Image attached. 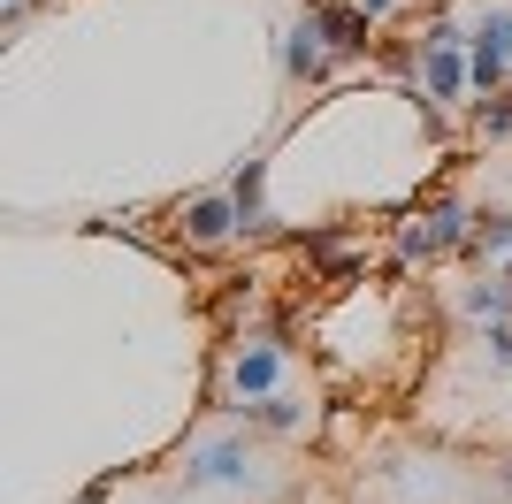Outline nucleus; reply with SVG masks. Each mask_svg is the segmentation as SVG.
Returning a JSON list of instances; mask_svg holds the SVG:
<instances>
[{"label":"nucleus","mask_w":512,"mask_h":504,"mask_svg":"<svg viewBox=\"0 0 512 504\" xmlns=\"http://www.w3.org/2000/svg\"><path fill=\"white\" fill-rule=\"evenodd\" d=\"M360 8H367V16H375V23H383V16H390V8H398V0H360Z\"/></svg>","instance_id":"4468645a"},{"label":"nucleus","mask_w":512,"mask_h":504,"mask_svg":"<svg viewBox=\"0 0 512 504\" xmlns=\"http://www.w3.org/2000/svg\"><path fill=\"white\" fill-rule=\"evenodd\" d=\"M512 84V8L482 0V23H474V92H505Z\"/></svg>","instance_id":"39448f33"},{"label":"nucleus","mask_w":512,"mask_h":504,"mask_svg":"<svg viewBox=\"0 0 512 504\" xmlns=\"http://www.w3.org/2000/svg\"><path fill=\"white\" fill-rule=\"evenodd\" d=\"M474 130H482L490 146H505L512 138V92H482V100H474Z\"/></svg>","instance_id":"9b49d317"},{"label":"nucleus","mask_w":512,"mask_h":504,"mask_svg":"<svg viewBox=\"0 0 512 504\" xmlns=\"http://www.w3.org/2000/svg\"><path fill=\"white\" fill-rule=\"evenodd\" d=\"M497 482H505V489H512V459H505V466H497Z\"/></svg>","instance_id":"2eb2a0df"},{"label":"nucleus","mask_w":512,"mask_h":504,"mask_svg":"<svg viewBox=\"0 0 512 504\" xmlns=\"http://www.w3.org/2000/svg\"><path fill=\"white\" fill-rule=\"evenodd\" d=\"M77 504H85V497H77Z\"/></svg>","instance_id":"dca6fc26"},{"label":"nucleus","mask_w":512,"mask_h":504,"mask_svg":"<svg viewBox=\"0 0 512 504\" xmlns=\"http://www.w3.org/2000/svg\"><path fill=\"white\" fill-rule=\"evenodd\" d=\"M245 428H268V436H291V428H306V405L291 398V390H268V398H245V405H230Z\"/></svg>","instance_id":"6e6552de"},{"label":"nucleus","mask_w":512,"mask_h":504,"mask_svg":"<svg viewBox=\"0 0 512 504\" xmlns=\"http://www.w3.org/2000/svg\"><path fill=\"white\" fill-rule=\"evenodd\" d=\"M276 69H283V84L291 92H314V84H329V69H337V54H329V39H321V16L314 8H299V23L276 39Z\"/></svg>","instance_id":"7ed1b4c3"},{"label":"nucleus","mask_w":512,"mask_h":504,"mask_svg":"<svg viewBox=\"0 0 512 504\" xmlns=\"http://www.w3.org/2000/svg\"><path fill=\"white\" fill-rule=\"evenodd\" d=\"M176 230H184V245H192V252H214V245H230V237H245V230H237L230 184H222V191H192V199L176 207Z\"/></svg>","instance_id":"20e7f679"},{"label":"nucleus","mask_w":512,"mask_h":504,"mask_svg":"<svg viewBox=\"0 0 512 504\" xmlns=\"http://www.w3.org/2000/svg\"><path fill=\"white\" fill-rule=\"evenodd\" d=\"M31 8H46V0H0V23H8V31H23V16H31Z\"/></svg>","instance_id":"ddd939ff"},{"label":"nucleus","mask_w":512,"mask_h":504,"mask_svg":"<svg viewBox=\"0 0 512 504\" xmlns=\"http://www.w3.org/2000/svg\"><path fill=\"white\" fill-rule=\"evenodd\" d=\"M291 336H230V352H222V413L245 398H268V390H283V375H291Z\"/></svg>","instance_id":"f257e3e1"},{"label":"nucleus","mask_w":512,"mask_h":504,"mask_svg":"<svg viewBox=\"0 0 512 504\" xmlns=\"http://www.w3.org/2000/svg\"><path fill=\"white\" fill-rule=\"evenodd\" d=\"M459 306H467L474 321H512V275H474Z\"/></svg>","instance_id":"9d476101"},{"label":"nucleus","mask_w":512,"mask_h":504,"mask_svg":"<svg viewBox=\"0 0 512 504\" xmlns=\"http://www.w3.org/2000/svg\"><path fill=\"white\" fill-rule=\"evenodd\" d=\"M230 199H237V230L245 237H260L276 214H268V161L260 153H245V161L230 168Z\"/></svg>","instance_id":"0eeeda50"},{"label":"nucleus","mask_w":512,"mask_h":504,"mask_svg":"<svg viewBox=\"0 0 512 504\" xmlns=\"http://www.w3.org/2000/svg\"><path fill=\"white\" fill-rule=\"evenodd\" d=\"M505 252H512V214H474L467 252H459V260H474V268H497Z\"/></svg>","instance_id":"1a4fd4ad"},{"label":"nucleus","mask_w":512,"mask_h":504,"mask_svg":"<svg viewBox=\"0 0 512 504\" xmlns=\"http://www.w3.org/2000/svg\"><path fill=\"white\" fill-rule=\"evenodd\" d=\"M490 359H497V367H512V321H490Z\"/></svg>","instance_id":"f8f14e48"},{"label":"nucleus","mask_w":512,"mask_h":504,"mask_svg":"<svg viewBox=\"0 0 512 504\" xmlns=\"http://www.w3.org/2000/svg\"><path fill=\"white\" fill-rule=\"evenodd\" d=\"M245 482H253V443L245 436L207 443V451H192V466H184V497H199V489H245Z\"/></svg>","instance_id":"423d86ee"},{"label":"nucleus","mask_w":512,"mask_h":504,"mask_svg":"<svg viewBox=\"0 0 512 504\" xmlns=\"http://www.w3.org/2000/svg\"><path fill=\"white\" fill-rule=\"evenodd\" d=\"M467 230H474V214L459 207V199H421V207L398 222V260L406 268H436V260H451V252H467Z\"/></svg>","instance_id":"f03ea898"}]
</instances>
